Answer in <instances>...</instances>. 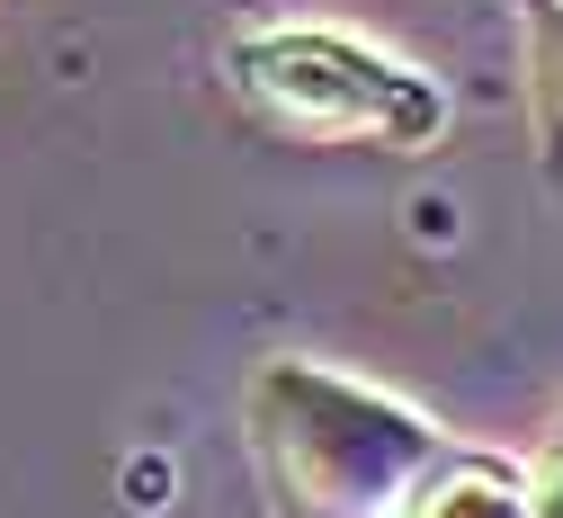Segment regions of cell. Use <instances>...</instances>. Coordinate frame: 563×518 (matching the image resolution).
<instances>
[{
  "label": "cell",
  "instance_id": "cell-1",
  "mask_svg": "<svg viewBox=\"0 0 563 518\" xmlns=\"http://www.w3.org/2000/svg\"><path fill=\"white\" fill-rule=\"evenodd\" d=\"M251 456L287 518H394L448 438L376 385H349L313 357H268L251 376Z\"/></svg>",
  "mask_w": 563,
  "mask_h": 518
},
{
  "label": "cell",
  "instance_id": "cell-2",
  "mask_svg": "<svg viewBox=\"0 0 563 518\" xmlns=\"http://www.w3.org/2000/svg\"><path fill=\"white\" fill-rule=\"evenodd\" d=\"M233 81L251 108H268L277 125H296L313 143H420L448 134V90L430 71H411L340 27H260L233 45Z\"/></svg>",
  "mask_w": 563,
  "mask_h": 518
},
{
  "label": "cell",
  "instance_id": "cell-3",
  "mask_svg": "<svg viewBox=\"0 0 563 518\" xmlns=\"http://www.w3.org/2000/svg\"><path fill=\"white\" fill-rule=\"evenodd\" d=\"M394 518H528V483L483 456H439Z\"/></svg>",
  "mask_w": 563,
  "mask_h": 518
},
{
  "label": "cell",
  "instance_id": "cell-4",
  "mask_svg": "<svg viewBox=\"0 0 563 518\" xmlns=\"http://www.w3.org/2000/svg\"><path fill=\"white\" fill-rule=\"evenodd\" d=\"M528 108H537V153L563 170V0L528 10Z\"/></svg>",
  "mask_w": 563,
  "mask_h": 518
},
{
  "label": "cell",
  "instance_id": "cell-5",
  "mask_svg": "<svg viewBox=\"0 0 563 518\" xmlns=\"http://www.w3.org/2000/svg\"><path fill=\"white\" fill-rule=\"evenodd\" d=\"M528 518H563V429L545 438V456H537V483H528Z\"/></svg>",
  "mask_w": 563,
  "mask_h": 518
}]
</instances>
